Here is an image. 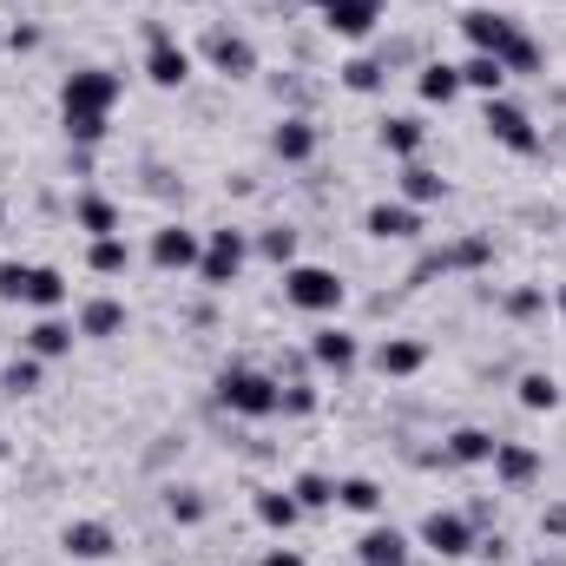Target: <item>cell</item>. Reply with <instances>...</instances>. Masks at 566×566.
<instances>
[{
  "label": "cell",
  "instance_id": "obj_15",
  "mask_svg": "<svg viewBox=\"0 0 566 566\" xmlns=\"http://www.w3.org/2000/svg\"><path fill=\"white\" fill-rule=\"evenodd\" d=\"M422 363H429V349L409 343V336H389V343L376 349V369H382V376H415Z\"/></svg>",
  "mask_w": 566,
  "mask_h": 566
},
{
  "label": "cell",
  "instance_id": "obj_4",
  "mask_svg": "<svg viewBox=\"0 0 566 566\" xmlns=\"http://www.w3.org/2000/svg\"><path fill=\"white\" fill-rule=\"evenodd\" d=\"M481 125H488V132H495L508 152H541V132H534V119H528L521 106H508V99H488Z\"/></svg>",
  "mask_w": 566,
  "mask_h": 566
},
{
  "label": "cell",
  "instance_id": "obj_26",
  "mask_svg": "<svg viewBox=\"0 0 566 566\" xmlns=\"http://www.w3.org/2000/svg\"><path fill=\"white\" fill-rule=\"evenodd\" d=\"M422 138H429V132H422V119H389V125H382V145H389L396 158H415V152H422Z\"/></svg>",
  "mask_w": 566,
  "mask_h": 566
},
{
  "label": "cell",
  "instance_id": "obj_25",
  "mask_svg": "<svg viewBox=\"0 0 566 566\" xmlns=\"http://www.w3.org/2000/svg\"><path fill=\"white\" fill-rule=\"evenodd\" d=\"M455 92H462V66H442V59H435V66L422 73V99H429V106H448Z\"/></svg>",
  "mask_w": 566,
  "mask_h": 566
},
{
  "label": "cell",
  "instance_id": "obj_33",
  "mask_svg": "<svg viewBox=\"0 0 566 566\" xmlns=\"http://www.w3.org/2000/svg\"><path fill=\"white\" fill-rule=\"evenodd\" d=\"M0 389H7V396H26V389H40V356H26V363H7Z\"/></svg>",
  "mask_w": 566,
  "mask_h": 566
},
{
  "label": "cell",
  "instance_id": "obj_37",
  "mask_svg": "<svg viewBox=\"0 0 566 566\" xmlns=\"http://www.w3.org/2000/svg\"><path fill=\"white\" fill-rule=\"evenodd\" d=\"M264 257L270 264H290L297 257V231H264Z\"/></svg>",
  "mask_w": 566,
  "mask_h": 566
},
{
  "label": "cell",
  "instance_id": "obj_22",
  "mask_svg": "<svg viewBox=\"0 0 566 566\" xmlns=\"http://www.w3.org/2000/svg\"><path fill=\"white\" fill-rule=\"evenodd\" d=\"M462 86H475V92H488V99H501V86H508V66H501L495 53H475V59L462 66Z\"/></svg>",
  "mask_w": 566,
  "mask_h": 566
},
{
  "label": "cell",
  "instance_id": "obj_8",
  "mask_svg": "<svg viewBox=\"0 0 566 566\" xmlns=\"http://www.w3.org/2000/svg\"><path fill=\"white\" fill-rule=\"evenodd\" d=\"M198 231H185V224H165L158 237H152V264L158 270H198Z\"/></svg>",
  "mask_w": 566,
  "mask_h": 566
},
{
  "label": "cell",
  "instance_id": "obj_1",
  "mask_svg": "<svg viewBox=\"0 0 566 566\" xmlns=\"http://www.w3.org/2000/svg\"><path fill=\"white\" fill-rule=\"evenodd\" d=\"M112 99H119V73H106V66H79V73H66V86H59L66 119H106Z\"/></svg>",
  "mask_w": 566,
  "mask_h": 566
},
{
  "label": "cell",
  "instance_id": "obj_6",
  "mask_svg": "<svg viewBox=\"0 0 566 566\" xmlns=\"http://www.w3.org/2000/svg\"><path fill=\"white\" fill-rule=\"evenodd\" d=\"M462 33L475 40V53H495V59H501V53H508V46L521 40V26H514L508 13H488V7H475V13H462Z\"/></svg>",
  "mask_w": 566,
  "mask_h": 566
},
{
  "label": "cell",
  "instance_id": "obj_31",
  "mask_svg": "<svg viewBox=\"0 0 566 566\" xmlns=\"http://www.w3.org/2000/svg\"><path fill=\"white\" fill-rule=\"evenodd\" d=\"M79 224H86L92 237H112V231H119V211H112L106 198H79Z\"/></svg>",
  "mask_w": 566,
  "mask_h": 566
},
{
  "label": "cell",
  "instance_id": "obj_32",
  "mask_svg": "<svg viewBox=\"0 0 566 566\" xmlns=\"http://www.w3.org/2000/svg\"><path fill=\"white\" fill-rule=\"evenodd\" d=\"M297 508H330L336 501V481H323V475H297Z\"/></svg>",
  "mask_w": 566,
  "mask_h": 566
},
{
  "label": "cell",
  "instance_id": "obj_13",
  "mask_svg": "<svg viewBox=\"0 0 566 566\" xmlns=\"http://www.w3.org/2000/svg\"><path fill=\"white\" fill-rule=\"evenodd\" d=\"M26 349H33L40 363H53V356H66V349H73V323H59V317H40V323L26 330Z\"/></svg>",
  "mask_w": 566,
  "mask_h": 566
},
{
  "label": "cell",
  "instance_id": "obj_11",
  "mask_svg": "<svg viewBox=\"0 0 566 566\" xmlns=\"http://www.w3.org/2000/svg\"><path fill=\"white\" fill-rule=\"evenodd\" d=\"M363 224H369V237H382V244H389V237H415V231H422V218H415L409 204H369V218H363Z\"/></svg>",
  "mask_w": 566,
  "mask_h": 566
},
{
  "label": "cell",
  "instance_id": "obj_2",
  "mask_svg": "<svg viewBox=\"0 0 566 566\" xmlns=\"http://www.w3.org/2000/svg\"><path fill=\"white\" fill-rule=\"evenodd\" d=\"M284 297L297 310H310V317H330V310H343V277L323 270V264H290L284 270Z\"/></svg>",
  "mask_w": 566,
  "mask_h": 566
},
{
  "label": "cell",
  "instance_id": "obj_17",
  "mask_svg": "<svg viewBox=\"0 0 566 566\" xmlns=\"http://www.w3.org/2000/svg\"><path fill=\"white\" fill-rule=\"evenodd\" d=\"M356 554H363V566H396V561H409V541L396 528H369Z\"/></svg>",
  "mask_w": 566,
  "mask_h": 566
},
{
  "label": "cell",
  "instance_id": "obj_12",
  "mask_svg": "<svg viewBox=\"0 0 566 566\" xmlns=\"http://www.w3.org/2000/svg\"><path fill=\"white\" fill-rule=\"evenodd\" d=\"M211 59H218V73H231V79L257 73V53H251V40H237V33H211Z\"/></svg>",
  "mask_w": 566,
  "mask_h": 566
},
{
  "label": "cell",
  "instance_id": "obj_39",
  "mask_svg": "<svg viewBox=\"0 0 566 566\" xmlns=\"http://www.w3.org/2000/svg\"><path fill=\"white\" fill-rule=\"evenodd\" d=\"M277 409H290V415H310V409H317V389H303V382H290V389L277 396Z\"/></svg>",
  "mask_w": 566,
  "mask_h": 566
},
{
  "label": "cell",
  "instance_id": "obj_35",
  "mask_svg": "<svg viewBox=\"0 0 566 566\" xmlns=\"http://www.w3.org/2000/svg\"><path fill=\"white\" fill-rule=\"evenodd\" d=\"M501 66H508V73H534V66H541V46H534V40L521 33V40H514V46L501 53Z\"/></svg>",
  "mask_w": 566,
  "mask_h": 566
},
{
  "label": "cell",
  "instance_id": "obj_40",
  "mask_svg": "<svg viewBox=\"0 0 566 566\" xmlns=\"http://www.w3.org/2000/svg\"><path fill=\"white\" fill-rule=\"evenodd\" d=\"M541 303H547V297H541V290H521V297H514V303H508V310H514V317H534V310H541Z\"/></svg>",
  "mask_w": 566,
  "mask_h": 566
},
{
  "label": "cell",
  "instance_id": "obj_23",
  "mask_svg": "<svg viewBox=\"0 0 566 566\" xmlns=\"http://www.w3.org/2000/svg\"><path fill=\"white\" fill-rule=\"evenodd\" d=\"M26 303H33V310H59V303H66V277H59L53 264H33V277H26Z\"/></svg>",
  "mask_w": 566,
  "mask_h": 566
},
{
  "label": "cell",
  "instance_id": "obj_43",
  "mask_svg": "<svg viewBox=\"0 0 566 566\" xmlns=\"http://www.w3.org/2000/svg\"><path fill=\"white\" fill-rule=\"evenodd\" d=\"M317 7H330V0H317Z\"/></svg>",
  "mask_w": 566,
  "mask_h": 566
},
{
  "label": "cell",
  "instance_id": "obj_20",
  "mask_svg": "<svg viewBox=\"0 0 566 566\" xmlns=\"http://www.w3.org/2000/svg\"><path fill=\"white\" fill-rule=\"evenodd\" d=\"M495 475L521 488V481H534V475H541V455H534V448H521V442H501V448H495Z\"/></svg>",
  "mask_w": 566,
  "mask_h": 566
},
{
  "label": "cell",
  "instance_id": "obj_41",
  "mask_svg": "<svg viewBox=\"0 0 566 566\" xmlns=\"http://www.w3.org/2000/svg\"><path fill=\"white\" fill-rule=\"evenodd\" d=\"M264 566H303V554H284V547H277V554H270Z\"/></svg>",
  "mask_w": 566,
  "mask_h": 566
},
{
  "label": "cell",
  "instance_id": "obj_3",
  "mask_svg": "<svg viewBox=\"0 0 566 566\" xmlns=\"http://www.w3.org/2000/svg\"><path fill=\"white\" fill-rule=\"evenodd\" d=\"M277 382L270 376H257V369H224L218 376V402L231 409V415H251V422H264V415H277Z\"/></svg>",
  "mask_w": 566,
  "mask_h": 566
},
{
  "label": "cell",
  "instance_id": "obj_44",
  "mask_svg": "<svg viewBox=\"0 0 566 566\" xmlns=\"http://www.w3.org/2000/svg\"><path fill=\"white\" fill-rule=\"evenodd\" d=\"M396 566H409V561H396Z\"/></svg>",
  "mask_w": 566,
  "mask_h": 566
},
{
  "label": "cell",
  "instance_id": "obj_30",
  "mask_svg": "<svg viewBox=\"0 0 566 566\" xmlns=\"http://www.w3.org/2000/svg\"><path fill=\"white\" fill-rule=\"evenodd\" d=\"M521 409H561V382L554 376H521Z\"/></svg>",
  "mask_w": 566,
  "mask_h": 566
},
{
  "label": "cell",
  "instance_id": "obj_34",
  "mask_svg": "<svg viewBox=\"0 0 566 566\" xmlns=\"http://www.w3.org/2000/svg\"><path fill=\"white\" fill-rule=\"evenodd\" d=\"M343 86H349V92H376V86H382V66H376V59H349V66H343Z\"/></svg>",
  "mask_w": 566,
  "mask_h": 566
},
{
  "label": "cell",
  "instance_id": "obj_21",
  "mask_svg": "<svg viewBox=\"0 0 566 566\" xmlns=\"http://www.w3.org/2000/svg\"><path fill=\"white\" fill-rule=\"evenodd\" d=\"M66 554H73V561H106V554H112V534H106L99 521H73V528H66Z\"/></svg>",
  "mask_w": 566,
  "mask_h": 566
},
{
  "label": "cell",
  "instance_id": "obj_10",
  "mask_svg": "<svg viewBox=\"0 0 566 566\" xmlns=\"http://www.w3.org/2000/svg\"><path fill=\"white\" fill-rule=\"evenodd\" d=\"M376 7H382V0H330V7H323V26L343 33V40H363V33L376 26Z\"/></svg>",
  "mask_w": 566,
  "mask_h": 566
},
{
  "label": "cell",
  "instance_id": "obj_36",
  "mask_svg": "<svg viewBox=\"0 0 566 566\" xmlns=\"http://www.w3.org/2000/svg\"><path fill=\"white\" fill-rule=\"evenodd\" d=\"M26 277H33V264H0V297L26 303Z\"/></svg>",
  "mask_w": 566,
  "mask_h": 566
},
{
  "label": "cell",
  "instance_id": "obj_9",
  "mask_svg": "<svg viewBox=\"0 0 566 566\" xmlns=\"http://www.w3.org/2000/svg\"><path fill=\"white\" fill-rule=\"evenodd\" d=\"M422 541H429V554H442V561H462V554L475 547V534H468L462 514H429V521H422Z\"/></svg>",
  "mask_w": 566,
  "mask_h": 566
},
{
  "label": "cell",
  "instance_id": "obj_19",
  "mask_svg": "<svg viewBox=\"0 0 566 566\" xmlns=\"http://www.w3.org/2000/svg\"><path fill=\"white\" fill-rule=\"evenodd\" d=\"M119 330H125V303L92 297V303L79 310V336H119Z\"/></svg>",
  "mask_w": 566,
  "mask_h": 566
},
{
  "label": "cell",
  "instance_id": "obj_38",
  "mask_svg": "<svg viewBox=\"0 0 566 566\" xmlns=\"http://www.w3.org/2000/svg\"><path fill=\"white\" fill-rule=\"evenodd\" d=\"M165 508H171V521H185V528H191V521H204V501H198L191 488H178V495H171Z\"/></svg>",
  "mask_w": 566,
  "mask_h": 566
},
{
  "label": "cell",
  "instance_id": "obj_24",
  "mask_svg": "<svg viewBox=\"0 0 566 566\" xmlns=\"http://www.w3.org/2000/svg\"><path fill=\"white\" fill-rule=\"evenodd\" d=\"M297 514H303V508H297V495H284V488H264V495H257V521H264V528L290 534V528H297Z\"/></svg>",
  "mask_w": 566,
  "mask_h": 566
},
{
  "label": "cell",
  "instance_id": "obj_27",
  "mask_svg": "<svg viewBox=\"0 0 566 566\" xmlns=\"http://www.w3.org/2000/svg\"><path fill=\"white\" fill-rule=\"evenodd\" d=\"M125 264H132V251H125L119 231H112V237H92V270H99V277H119Z\"/></svg>",
  "mask_w": 566,
  "mask_h": 566
},
{
  "label": "cell",
  "instance_id": "obj_7",
  "mask_svg": "<svg viewBox=\"0 0 566 566\" xmlns=\"http://www.w3.org/2000/svg\"><path fill=\"white\" fill-rule=\"evenodd\" d=\"M145 79H152V86H185V79H191V53H185L178 40L152 33V53H145Z\"/></svg>",
  "mask_w": 566,
  "mask_h": 566
},
{
  "label": "cell",
  "instance_id": "obj_29",
  "mask_svg": "<svg viewBox=\"0 0 566 566\" xmlns=\"http://www.w3.org/2000/svg\"><path fill=\"white\" fill-rule=\"evenodd\" d=\"M442 191H448V185H442L435 171H422V165H409V171H402V198H409V204H435Z\"/></svg>",
  "mask_w": 566,
  "mask_h": 566
},
{
  "label": "cell",
  "instance_id": "obj_5",
  "mask_svg": "<svg viewBox=\"0 0 566 566\" xmlns=\"http://www.w3.org/2000/svg\"><path fill=\"white\" fill-rule=\"evenodd\" d=\"M237 270H244V231H218L204 244V257H198V277L211 290H224V284H237Z\"/></svg>",
  "mask_w": 566,
  "mask_h": 566
},
{
  "label": "cell",
  "instance_id": "obj_16",
  "mask_svg": "<svg viewBox=\"0 0 566 566\" xmlns=\"http://www.w3.org/2000/svg\"><path fill=\"white\" fill-rule=\"evenodd\" d=\"M495 448H501V442H495L488 429H455V435H448V462H462V468L495 462Z\"/></svg>",
  "mask_w": 566,
  "mask_h": 566
},
{
  "label": "cell",
  "instance_id": "obj_18",
  "mask_svg": "<svg viewBox=\"0 0 566 566\" xmlns=\"http://www.w3.org/2000/svg\"><path fill=\"white\" fill-rule=\"evenodd\" d=\"M270 145H277V158H290V165H303V158L317 152V125H310V119H284Z\"/></svg>",
  "mask_w": 566,
  "mask_h": 566
},
{
  "label": "cell",
  "instance_id": "obj_28",
  "mask_svg": "<svg viewBox=\"0 0 566 566\" xmlns=\"http://www.w3.org/2000/svg\"><path fill=\"white\" fill-rule=\"evenodd\" d=\"M336 501H343V508H356V514H376V508H382V488H376V481H363V475H349V481H336Z\"/></svg>",
  "mask_w": 566,
  "mask_h": 566
},
{
  "label": "cell",
  "instance_id": "obj_14",
  "mask_svg": "<svg viewBox=\"0 0 566 566\" xmlns=\"http://www.w3.org/2000/svg\"><path fill=\"white\" fill-rule=\"evenodd\" d=\"M310 356H317L323 369H336V376H349V369H356V336H343V330H317V343H310Z\"/></svg>",
  "mask_w": 566,
  "mask_h": 566
},
{
  "label": "cell",
  "instance_id": "obj_42",
  "mask_svg": "<svg viewBox=\"0 0 566 566\" xmlns=\"http://www.w3.org/2000/svg\"><path fill=\"white\" fill-rule=\"evenodd\" d=\"M561 310H566V284H561Z\"/></svg>",
  "mask_w": 566,
  "mask_h": 566
}]
</instances>
